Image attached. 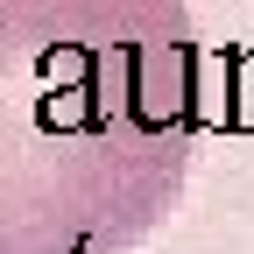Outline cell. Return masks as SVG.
Returning a JSON list of instances; mask_svg holds the SVG:
<instances>
[{"label": "cell", "instance_id": "6da1fadb", "mask_svg": "<svg viewBox=\"0 0 254 254\" xmlns=\"http://www.w3.org/2000/svg\"><path fill=\"white\" fill-rule=\"evenodd\" d=\"M198 141L184 0H0V254H127Z\"/></svg>", "mask_w": 254, "mask_h": 254}]
</instances>
